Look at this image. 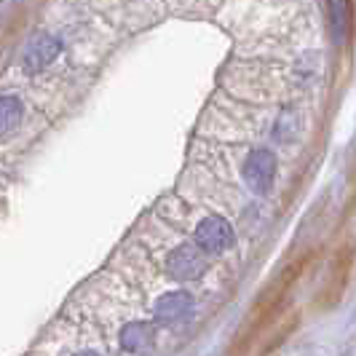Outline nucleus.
<instances>
[{"instance_id": "obj_1", "label": "nucleus", "mask_w": 356, "mask_h": 356, "mask_svg": "<svg viewBox=\"0 0 356 356\" xmlns=\"http://www.w3.org/2000/svg\"><path fill=\"white\" fill-rule=\"evenodd\" d=\"M316 252H300L292 260H286L284 268L263 286V292L257 295V300L252 303L247 311V316L241 321V327L236 330L231 346H228V356H247L252 351V346L266 335L268 330L276 327V319L282 316V311L286 308L295 286L300 284V279L305 276L308 266H314Z\"/></svg>"}, {"instance_id": "obj_2", "label": "nucleus", "mask_w": 356, "mask_h": 356, "mask_svg": "<svg viewBox=\"0 0 356 356\" xmlns=\"http://www.w3.org/2000/svg\"><path fill=\"white\" fill-rule=\"evenodd\" d=\"M354 266H356V238H346V241H340L338 247H335L330 263H327V273L321 279L316 300H314L316 311H332L343 300L346 289L351 284Z\"/></svg>"}, {"instance_id": "obj_3", "label": "nucleus", "mask_w": 356, "mask_h": 356, "mask_svg": "<svg viewBox=\"0 0 356 356\" xmlns=\"http://www.w3.org/2000/svg\"><path fill=\"white\" fill-rule=\"evenodd\" d=\"M298 324H300V314H289L279 327H273V335L263 343V348H260V356H270L276 348H282L284 346V340L298 330Z\"/></svg>"}]
</instances>
